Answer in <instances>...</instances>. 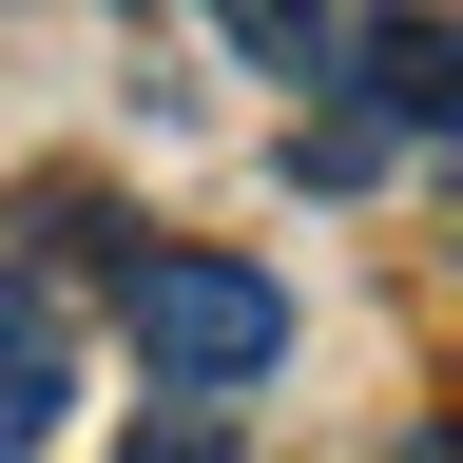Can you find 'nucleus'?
I'll return each instance as SVG.
<instances>
[{
    "instance_id": "1",
    "label": "nucleus",
    "mask_w": 463,
    "mask_h": 463,
    "mask_svg": "<svg viewBox=\"0 0 463 463\" xmlns=\"http://www.w3.org/2000/svg\"><path fill=\"white\" fill-rule=\"evenodd\" d=\"M116 328H136V367H155L174 405H232V386L289 367V289H270L251 251H136Z\"/></svg>"
},
{
    "instance_id": "2",
    "label": "nucleus",
    "mask_w": 463,
    "mask_h": 463,
    "mask_svg": "<svg viewBox=\"0 0 463 463\" xmlns=\"http://www.w3.org/2000/svg\"><path fill=\"white\" fill-rule=\"evenodd\" d=\"M328 97L367 116V136H463V20H425V0H347Z\"/></svg>"
},
{
    "instance_id": "3",
    "label": "nucleus",
    "mask_w": 463,
    "mask_h": 463,
    "mask_svg": "<svg viewBox=\"0 0 463 463\" xmlns=\"http://www.w3.org/2000/svg\"><path fill=\"white\" fill-rule=\"evenodd\" d=\"M58 367H78L58 270H0V463H39V444H58Z\"/></svg>"
},
{
    "instance_id": "4",
    "label": "nucleus",
    "mask_w": 463,
    "mask_h": 463,
    "mask_svg": "<svg viewBox=\"0 0 463 463\" xmlns=\"http://www.w3.org/2000/svg\"><path fill=\"white\" fill-rule=\"evenodd\" d=\"M232 39H251L270 78H309V97H328V58H347V0H232Z\"/></svg>"
},
{
    "instance_id": "5",
    "label": "nucleus",
    "mask_w": 463,
    "mask_h": 463,
    "mask_svg": "<svg viewBox=\"0 0 463 463\" xmlns=\"http://www.w3.org/2000/svg\"><path fill=\"white\" fill-rule=\"evenodd\" d=\"M116 463H232V405H174V425H136Z\"/></svg>"
},
{
    "instance_id": "6",
    "label": "nucleus",
    "mask_w": 463,
    "mask_h": 463,
    "mask_svg": "<svg viewBox=\"0 0 463 463\" xmlns=\"http://www.w3.org/2000/svg\"><path fill=\"white\" fill-rule=\"evenodd\" d=\"M386 463H463V425H405V444H386Z\"/></svg>"
}]
</instances>
